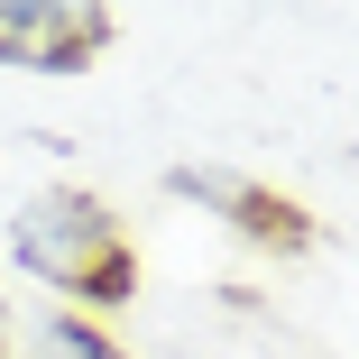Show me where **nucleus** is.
Instances as JSON below:
<instances>
[{"label": "nucleus", "instance_id": "5", "mask_svg": "<svg viewBox=\"0 0 359 359\" xmlns=\"http://www.w3.org/2000/svg\"><path fill=\"white\" fill-rule=\"evenodd\" d=\"M0 359H10V323H0Z\"/></svg>", "mask_w": 359, "mask_h": 359}, {"label": "nucleus", "instance_id": "4", "mask_svg": "<svg viewBox=\"0 0 359 359\" xmlns=\"http://www.w3.org/2000/svg\"><path fill=\"white\" fill-rule=\"evenodd\" d=\"M46 359H129V350H120V332L93 323V313H46Z\"/></svg>", "mask_w": 359, "mask_h": 359}, {"label": "nucleus", "instance_id": "3", "mask_svg": "<svg viewBox=\"0 0 359 359\" xmlns=\"http://www.w3.org/2000/svg\"><path fill=\"white\" fill-rule=\"evenodd\" d=\"M166 194L222 212V231H240L249 249H276V258H304V249H313V212H304L295 194L240 175V166H166Z\"/></svg>", "mask_w": 359, "mask_h": 359}, {"label": "nucleus", "instance_id": "1", "mask_svg": "<svg viewBox=\"0 0 359 359\" xmlns=\"http://www.w3.org/2000/svg\"><path fill=\"white\" fill-rule=\"evenodd\" d=\"M10 267L28 285H46L55 313H129L138 304V240L120 231V212L83 184H46L10 212Z\"/></svg>", "mask_w": 359, "mask_h": 359}, {"label": "nucleus", "instance_id": "2", "mask_svg": "<svg viewBox=\"0 0 359 359\" xmlns=\"http://www.w3.org/2000/svg\"><path fill=\"white\" fill-rule=\"evenodd\" d=\"M120 19L102 0H0V65L10 74H93Z\"/></svg>", "mask_w": 359, "mask_h": 359}]
</instances>
